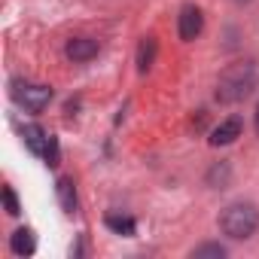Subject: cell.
Wrapping results in <instances>:
<instances>
[{
    "instance_id": "15",
    "label": "cell",
    "mask_w": 259,
    "mask_h": 259,
    "mask_svg": "<svg viewBox=\"0 0 259 259\" xmlns=\"http://www.w3.org/2000/svg\"><path fill=\"white\" fill-rule=\"evenodd\" d=\"M256 132H259V110H256Z\"/></svg>"
},
{
    "instance_id": "2",
    "label": "cell",
    "mask_w": 259,
    "mask_h": 259,
    "mask_svg": "<svg viewBox=\"0 0 259 259\" xmlns=\"http://www.w3.org/2000/svg\"><path fill=\"white\" fill-rule=\"evenodd\" d=\"M259 226V210L253 204H229L220 217V229L229 235V238H250Z\"/></svg>"
},
{
    "instance_id": "3",
    "label": "cell",
    "mask_w": 259,
    "mask_h": 259,
    "mask_svg": "<svg viewBox=\"0 0 259 259\" xmlns=\"http://www.w3.org/2000/svg\"><path fill=\"white\" fill-rule=\"evenodd\" d=\"M13 95H16V101H19L22 107L34 110V113H40V110L52 101V89H49V85H19Z\"/></svg>"
},
{
    "instance_id": "16",
    "label": "cell",
    "mask_w": 259,
    "mask_h": 259,
    "mask_svg": "<svg viewBox=\"0 0 259 259\" xmlns=\"http://www.w3.org/2000/svg\"><path fill=\"white\" fill-rule=\"evenodd\" d=\"M235 4H250V0H235Z\"/></svg>"
},
{
    "instance_id": "14",
    "label": "cell",
    "mask_w": 259,
    "mask_h": 259,
    "mask_svg": "<svg viewBox=\"0 0 259 259\" xmlns=\"http://www.w3.org/2000/svg\"><path fill=\"white\" fill-rule=\"evenodd\" d=\"M46 165H52V168L58 165V141L52 135H49V144H46Z\"/></svg>"
},
{
    "instance_id": "13",
    "label": "cell",
    "mask_w": 259,
    "mask_h": 259,
    "mask_svg": "<svg viewBox=\"0 0 259 259\" xmlns=\"http://www.w3.org/2000/svg\"><path fill=\"white\" fill-rule=\"evenodd\" d=\"M4 207H7V213H10V217H16V213H19V198H16V192H13L10 186H4Z\"/></svg>"
},
{
    "instance_id": "8",
    "label": "cell",
    "mask_w": 259,
    "mask_h": 259,
    "mask_svg": "<svg viewBox=\"0 0 259 259\" xmlns=\"http://www.w3.org/2000/svg\"><path fill=\"white\" fill-rule=\"evenodd\" d=\"M55 192H58L61 210H64V213H73V210H76V189H73V180H70V177H61L58 186H55Z\"/></svg>"
},
{
    "instance_id": "9",
    "label": "cell",
    "mask_w": 259,
    "mask_h": 259,
    "mask_svg": "<svg viewBox=\"0 0 259 259\" xmlns=\"http://www.w3.org/2000/svg\"><path fill=\"white\" fill-rule=\"evenodd\" d=\"M10 247H13V253H16V256H31V253L37 250V241H34V232H31V229H19V232L13 235V241H10Z\"/></svg>"
},
{
    "instance_id": "6",
    "label": "cell",
    "mask_w": 259,
    "mask_h": 259,
    "mask_svg": "<svg viewBox=\"0 0 259 259\" xmlns=\"http://www.w3.org/2000/svg\"><path fill=\"white\" fill-rule=\"evenodd\" d=\"M64 52H67L70 61H89V58L98 55V43H95L92 37H73Z\"/></svg>"
},
{
    "instance_id": "12",
    "label": "cell",
    "mask_w": 259,
    "mask_h": 259,
    "mask_svg": "<svg viewBox=\"0 0 259 259\" xmlns=\"http://www.w3.org/2000/svg\"><path fill=\"white\" fill-rule=\"evenodd\" d=\"M192 256H195V259H223V256H226V247H220V244H204V247H195Z\"/></svg>"
},
{
    "instance_id": "11",
    "label": "cell",
    "mask_w": 259,
    "mask_h": 259,
    "mask_svg": "<svg viewBox=\"0 0 259 259\" xmlns=\"http://www.w3.org/2000/svg\"><path fill=\"white\" fill-rule=\"evenodd\" d=\"M153 61H156V40L147 37V40L141 43V49H138V67H141V73H147V70L153 67Z\"/></svg>"
},
{
    "instance_id": "5",
    "label": "cell",
    "mask_w": 259,
    "mask_h": 259,
    "mask_svg": "<svg viewBox=\"0 0 259 259\" xmlns=\"http://www.w3.org/2000/svg\"><path fill=\"white\" fill-rule=\"evenodd\" d=\"M241 119L238 116H229V119H223L213 132H210V144L213 147H226V144H232L235 138H241Z\"/></svg>"
},
{
    "instance_id": "10",
    "label": "cell",
    "mask_w": 259,
    "mask_h": 259,
    "mask_svg": "<svg viewBox=\"0 0 259 259\" xmlns=\"http://www.w3.org/2000/svg\"><path fill=\"white\" fill-rule=\"evenodd\" d=\"M116 235H128V238H132L135 232H138V223L132 220V217H119V213H107V220H104Z\"/></svg>"
},
{
    "instance_id": "4",
    "label": "cell",
    "mask_w": 259,
    "mask_h": 259,
    "mask_svg": "<svg viewBox=\"0 0 259 259\" xmlns=\"http://www.w3.org/2000/svg\"><path fill=\"white\" fill-rule=\"evenodd\" d=\"M201 28H204V16H201V10L198 7H183V13H180V25H177V31H180V40H195L198 34H201Z\"/></svg>"
},
{
    "instance_id": "7",
    "label": "cell",
    "mask_w": 259,
    "mask_h": 259,
    "mask_svg": "<svg viewBox=\"0 0 259 259\" xmlns=\"http://www.w3.org/2000/svg\"><path fill=\"white\" fill-rule=\"evenodd\" d=\"M25 144L34 156H46V144H49V135L43 132L40 125H28L25 128Z\"/></svg>"
},
{
    "instance_id": "1",
    "label": "cell",
    "mask_w": 259,
    "mask_h": 259,
    "mask_svg": "<svg viewBox=\"0 0 259 259\" xmlns=\"http://www.w3.org/2000/svg\"><path fill=\"white\" fill-rule=\"evenodd\" d=\"M256 85H259V73L253 64H232L229 70H223L217 82V98L223 104H235V101H244Z\"/></svg>"
}]
</instances>
